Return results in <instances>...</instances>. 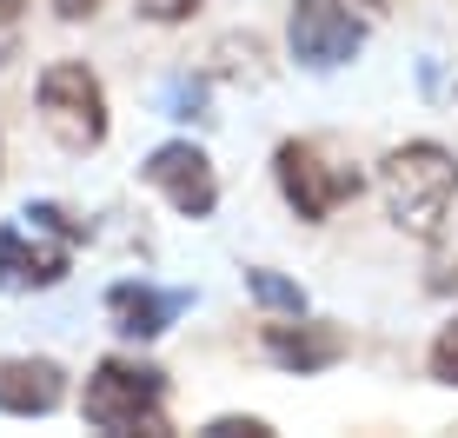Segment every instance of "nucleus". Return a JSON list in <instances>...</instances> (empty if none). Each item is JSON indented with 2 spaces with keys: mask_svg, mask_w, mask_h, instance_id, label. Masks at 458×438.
I'll use <instances>...</instances> for the list:
<instances>
[{
  "mask_svg": "<svg viewBox=\"0 0 458 438\" xmlns=\"http://www.w3.org/2000/svg\"><path fill=\"white\" fill-rule=\"evenodd\" d=\"M378 199L386 219L412 240H438L445 213L458 206V153L438 139H405L378 160Z\"/></svg>",
  "mask_w": 458,
  "mask_h": 438,
  "instance_id": "obj_1",
  "label": "nucleus"
},
{
  "mask_svg": "<svg viewBox=\"0 0 458 438\" xmlns=\"http://www.w3.org/2000/svg\"><path fill=\"white\" fill-rule=\"evenodd\" d=\"M81 418L93 432H147L166 438V372L160 366H140V358H100L87 372V392H81Z\"/></svg>",
  "mask_w": 458,
  "mask_h": 438,
  "instance_id": "obj_2",
  "label": "nucleus"
},
{
  "mask_svg": "<svg viewBox=\"0 0 458 438\" xmlns=\"http://www.w3.org/2000/svg\"><path fill=\"white\" fill-rule=\"evenodd\" d=\"M273 186H279V199H286L306 226H319V219H333L339 206H352V199L366 193V173L345 166V160H333L319 139H279Z\"/></svg>",
  "mask_w": 458,
  "mask_h": 438,
  "instance_id": "obj_3",
  "label": "nucleus"
},
{
  "mask_svg": "<svg viewBox=\"0 0 458 438\" xmlns=\"http://www.w3.org/2000/svg\"><path fill=\"white\" fill-rule=\"evenodd\" d=\"M34 100H40V127L67 153H93V147H106V133H114L106 87H100V73H93L87 60H54V67L40 73Z\"/></svg>",
  "mask_w": 458,
  "mask_h": 438,
  "instance_id": "obj_4",
  "label": "nucleus"
},
{
  "mask_svg": "<svg viewBox=\"0 0 458 438\" xmlns=\"http://www.w3.org/2000/svg\"><path fill=\"white\" fill-rule=\"evenodd\" d=\"M286 46L306 73H339L366 46V21L345 0H293L286 13Z\"/></svg>",
  "mask_w": 458,
  "mask_h": 438,
  "instance_id": "obj_5",
  "label": "nucleus"
},
{
  "mask_svg": "<svg viewBox=\"0 0 458 438\" xmlns=\"http://www.w3.org/2000/svg\"><path fill=\"white\" fill-rule=\"evenodd\" d=\"M140 180H147L153 193H166V206L180 219H207L219 206V173H213L207 147H193V139H166V147H153L147 166H140Z\"/></svg>",
  "mask_w": 458,
  "mask_h": 438,
  "instance_id": "obj_6",
  "label": "nucleus"
},
{
  "mask_svg": "<svg viewBox=\"0 0 458 438\" xmlns=\"http://www.w3.org/2000/svg\"><path fill=\"white\" fill-rule=\"evenodd\" d=\"M259 346L266 358H273L279 372H326V366H339L345 352H352V333L333 319H306V312H266V333H259Z\"/></svg>",
  "mask_w": 458,
  "mask_h": 438,
  "instance_id": "obj_7",
  "label": "nucleus"
},
{
  "mask_svg": "<svg viewBox=\"0 0 458 438\" xmlns=\"http://www.w3.org/2000/svg\"><path fill=\"white\" fill-rule=\"evenodd\" d=\"M73 265V240H60L54 226H40V219H13V226H0V273L13 279L21 292H47L60 286Z\"/></svg>",
  "mask_w": 458,
  "mask_h": 438,
  "instance_id": "obj_8",
  "label": "nucleus"
},
{
  "mask_svg": "<svg viewBox=\"0 0 458 438\" xmlns=\"http://www.w3.org/2000/svg\"><path fill=\"white\" fill-rule=\"evenodd\" d=\"M193 312V292L186 286H147V279H120L106 292V319H114L120 339H160Z\"/></svg>",
  "mask_w": 458,
  "mask_h": 438,
  "instance_id": "obj_9",
  "label": "nucleus"
},
{
  "mask_svg": "<svg viewBox=\"0 0 458 438\" xmlns=\"http://www.w3.org/2000/svg\"><path fill=\"white\" fill-rule=\"evenodd\" d=\"M67 399V372L54 358H0V412L7 418H47Z\"/></svg>",
  "mask_w": 458,
  "mask_h": 438,
  "instance_id": "obj_10",
  "label": "nucleus"
},
{
  "mask_svg": "<svg viewBox=\"0 0 458 438\" xmlns=\"http://www.w3.org/2000/svg\"><path fill=\"white\" fill-rule=\"evenodd\" d=\"M213 73L219 80H252L259 87L266 80V40L259 34H226L213 46Z\"/></svg>",
  "mask_w": 458,
  "mask_h": 438,
  "instance_id": "obj_11",
  "label": "nucleus"
},
{
  "mask_svg": "<svg viewBox=\"0 0 458 438\" xmlns=\"http://www.w3.org/2000/svg\"><path fill=\"white\" fill-rule=\"evenodd\" d=\"M246 299L259 312H306V286L273 273V265H246Z\"/></svg>",
  "mask_w": 458,
  "mask_h": 438,
  "instance_id": "obj_12",
  "label": "nucleus"
},
{
  "mask_svg": "<svg viewBox=\"0 0 458 438\" xmlns=\"http://www.w3.org/2000/svg\"><path fill=\"white\" fill-rule=\"evenodd\" d=\"M166 120H207V80H193V73L166 80Z\"/></svg>",
  "mask_w": 458,
  "mask_h": 438,
  "instance_id": "obj_13",
  "label": "nucleus"
},
{
  "mask_svg": "<svg viewBox=\"0 0 458 438\" xmlns=\"http://www.w3.org/2000/svg\"><path fill=\"white\" fill-rule=\"evenodd\" d=\"M425 366H432L438 385H458V319L438 325V339H432V352H425Z\"/></svg>",
  "mask_w": 458,
  "mask_h": 438,
  "instance_id": "obj_14",
  "label": "nucleus"
},
{
  "mask_svg": "<svg viewBox=\"0 0 458 438\" xmlns=\"http://www.w3.org/2000/svg\"><path fill=\"white\" fill-rule=\"evenodd\" d=\"M27 7L34 0H0V67L21 54V34H27Z\"/></svg>",
  "mask_w": 458,
  "mask_h": 438,
  "instance_id": "obj_15",
  "label": "nucleus"
},
{
  "mask_svg": "<svg viewBox=\"0 0 458 438\" xmlns=\"http://www.w3.org/2000/svg\"><path fill=\"white\" fill-rule=\"evenodd\" d=\"M27 219H40V226H54L60 240H73V246L87 240V219H73L67 206H54V199H34V206H27Z\"/></svg>",
  "mask_w": 458,
  "mask_h": 438,
  "instance_id": "obj_16",
  "label": "nucleus"
},
{
  "mask_svg": "<svg viewBox=\"0 0 458 438\" xmlns=\"http://www.w3.org/2000/svg\"><path fill=\"white\" fill-rule=\"evenodd\" d=\"M193 7H199V0H133V13H140V21H153V27L193 21Z\"/></svg>",
  "mask_w": 458,
  "mask_h": 438,
  "instance_id": "obj_17",
  "label": "nucleus"
},
{
  "mask_svg": "<svg viewBox=\"0 0 458 438\" xmlns=\"http://www.w3.org/2000/svg\"><path fill=\"white\" fill-rule=\"evenodd\" d=\"M207 438H273V425L266 418H240V412H226V418H213Z\"/></svg>",
  "mask_w": 458,
  "mask_h": 438,
  "instance_id": "obj_18",
  "label": "nucleus"
},
{
  "mask_svg": "<svg viewBox=\"0 0 458 438\" xmlns=\"http://www.w3.org/2000/svg\"><path fill=\"white\" fill-rule=\"evenodd\" d=\"M425 286H432L438 299H452V292H458V246H452V253H438V259H432V279H425Z\"/></svg>",
  "mask_w": 458,
  "mask_h": 438,
  "instance_id": "obj_19",
  "label": "nucleus"
},
{
  "mask_svg": "<svg viewBox=\"0 0 458 438\" xmlns=\"http://www.w3.org/2000/svg\"><path fill=\"white\" fill-rule=\"evenodd\" d=\"M345 7H352L359 21H386V13H392V0H345Z\"/></svg>",
  "mask_w": 458,
  "mask_h": 438,
  "instance_id": "obj_20",
  "label": "nucleus"
},
{
  "mask_svg": "<svg viewBox=\"0 0 458 438\" xmlns=\"http://www.w3.org/2000/svg\"><path fill=\"white\" fill-rule=\"evenodd\" d=\"M93 7H100V0H54V13H60V21H87Z\"/></svg>",
  "mask_w": 458,
  "mask_h": 438,
  "instance_id": "obj_21",
  "label": "nucleus"
}]
</instances>
